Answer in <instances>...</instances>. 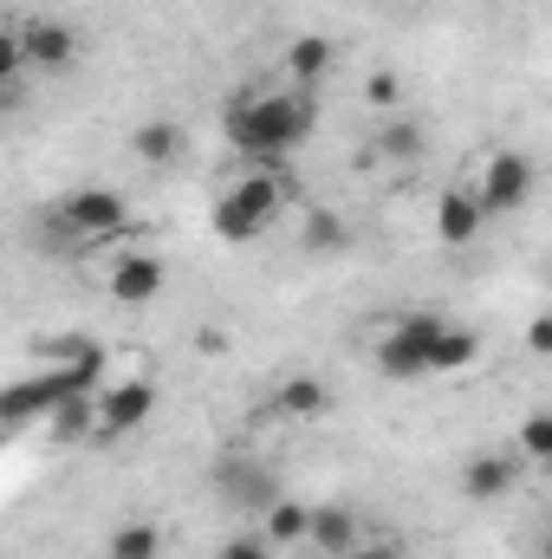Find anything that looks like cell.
Wrapping results in <instances>:
<instances>
[{"instance_id": "1", "label": "cell", "mask_w": 552, "mask_h": 559, "mask_svg": "<svg viewBox=\"0 0 552 559\" xmlns=\"http://www.w3.org/2000/svg\"><path fill=\"white\" fill-rule=\"evenodd\" d=\"M221 131L248 163L286 169V156L319 131V98L312 92H248L221 111Z\"/></svg>"}, {"instance_id": "2", "label": "cell", "mask_w": 552, "mask_h": 559, "mask_svg": "<svg viewBox=\"0 0 552 559\" xmlns=\"http://www.w3.org/2000/svg\"><path fill=\"white\" fill-rule=\"evenodd\" d=\"M286 209V169H248V176H235L221 195H215V209H208V228H215V241H228V248H241V241H254L261 228H274V215Z\"/></svg>"}, {"instance_id": "3", "label": "cell", "mask_w": 552, "mask_h": 559, "mask_svg": "<svg viewBox=\"0 0 552 559\" xmlns=\"http://www.w3.org/2000/svg\"><path fill=\"white\" fill-rule=\"evenodd\" d=\"M442 312H404L397 325H384L377 332V345H371V358H377V371L391 378V384H416V378H435V345H442Z\"/></svg>"}, {"instance_id": "4", "label": "cell", "mask_w": 552, "mask_h": 559, "mask_svg": "<svg viewBox=\"0 0 552 559\" xmlns=\"http://www.w3.org/2000/svg\"><path fill=\"white\" fill-rule=\"evenodd\" d=\"M52 235L59 241H72V248H105V241H118V235H131V209H124V195L118 189H72V195H59V209H52Z\"/></svg>"}, {"instance_id": "5", "label": "cell", "mask_w": 552, "mask_h": 559, "mask_svg": "<svg viewBox=\"0 0 552 559\" xmlns=\"http://www.w3.org/2000/svg\"><path fill=\"white\" fill-rule=\"evenodd\" d=\"M13 39H20V52H26V72L59 79V72L79 66V26H72V20H52V13H39V20H13Z\"/></svg>"}, {"instance_id": "6", "label": "cell", "mask_w": 552, "mask_h": 559, "mask_svg": "<svg viewBox=\"0 0 552 559\" xmlns=\"http://www.w3.org/2000/svg\"><path fill=\"white\" fill-rule=\"evenodd\" d=\"M475 195H481L488 215H514L533 195V156L527 150H488V163L475 176Z\"/></svg>"}, {"instance_id": "7", "label": "cell", "mask_w": 552, "mask_h": 559, "mask_svg": "<svg viewBox=\"0 0 552 559\" xmlns=\"http://www.w3.org/2000/svg\"><path fill=\"white\" fill-rule=\"evenodd\" d=\"M98 442H118V436H137L143 423L156 417V384L149 378H118L98 391Z\"/></svg>"}, {"instance_id": "8", "label": "cell", "mask_w": 552, "mask_h": 559, "mask_svg": "<svg viewBox=\"0 0 552 559\" xmlns=\"http://www.w3.org/2000/svg\"><path fill=\"white\" fill-rule=\"evenodd\" d=\"M163 286H169V267H163V254H149V248L118 254V261L105 267V293H111L118 306H156Z\"/></svg>"}, {"instance_id": "9", "label": "cell", "mask_w": 552, "mask_h": 559, "mask_svg": "<svg viewBox=\"0 0 552 559\" xmlns=\"http://www.w3.org/2000/svg\"><path fill=\"white\" fill-rule=\"evenodd\" d=\"M481 222H488V209H481L475 182H448V189L435 195V241H442V248H468V241L481 235Z\"/></svg>"}, {"instance_id": "10", "label": "cell", "mask_w": 552, "mask_h": 559, "mask_svg": "<svg viewBox=\"0 0 552 559\" xmlns=\"http://www.w3.org/2000/svg\"><path fill=\"white\" fill-rule=\"evenodd\" d=\"M520 455L514 449H481V455H468L461 462V495L468 501H501V495H514L520 488Z\"/></svg>"}, {"instance_id": "11", "label": "cell", "mask_w": 552, "mask_h": 559, "mask_svg": "<svg viewBox=\"0 0 552 559\" xmlns=\"http://www.w3.org/2000/svg\"><path fill=\"white\" fill-rule=\"evenodd\" d=\"M279 66H286V79H292V92H319V85L332 79V66H338V46H332L325 33H299Z\"/></svg>"}, {"instance_id": "12", "label": "cell", "mask_w": 552, "mask_h": 559, "mask_svg": "<svg viewBox=\"0 0 552 559\" xmlns=\"http://www.w3.org/2000/svg\"><path fill=\"white\" fill-rule=\"evenodd\" d=\"M215 481L228 488V501H241V508H274L279 501V481H274V468H261V462H248V455H235V462H221L215 468Z\"/></svg>"}, {"instance_id": "13", "label": "cell", "mask_w": 552, "mask_h": 559, "mask_svg": "<svg viewBox=\"0 0 552 559\" xmlns=\"http://www.w3.org/2000/svg\"><path fill=\"white\" fill-rule=\"evenodd\" d=\"M358 540H364V527H358V514H351L345 501H325V508H312V534H305V547H312V554L345 559Z\"/></svg>"}, {"instance_id": "14", "label": "cell", "mask_w": 552, "mask_h": 559, "mask_svg": "<svg viewBox=\"0 0 552 559\" xmlns=\"http://www.w3.org/2000/svg\"><path fill=\"white\" fill-rule=\"evenodd\" d=\"M182 150H189V138H182V124H176V118H143L137 131H131V156L149 163V169L182 163Z\"/></svg>"}, {"instance_id": "15", "label": "cell", "mask_w": 552, "mask_h": 559, "mask_svg": "<svg viewBox=\"0 0 552 559\" xmlns=\"http://www.w3.org/2000/svg\"><path fill=\"white\" fill-rule=\"evenodd\" d=\"M274 411L279 417H292V423H312V417L332 411V391H325L312 371H292V378H279L274 384Z\"/></svg>"}, {"instance_id": "16", "label": "cell", "mask_w": 552, "mask_h": 559, "mask_svg": "<svg viewBox=\"0 0 552 559\" xmlns=\"http://www.w3.org/2000/svg\"><path fill=\"white\" fill-rule=\"evenodd\" d=\"M261 534H267L274 547H305V534H312V508L279 495L274 508H261Z\"/></svg>"}, {"instance_id": "17", "label": "cell", "mask_w": 552, "mask_h": 559, "mask_svg": "<svg viewBox=\"0 0 552 559\" xmlns=\"http://www.w3.org/2000/svg\"><path fill=\"white\" fill-rule=\"evenodd\" d=\"M105 559H163V527L156 521H124L105 534Z\"/></svg>"}, {"instance_id": "18", "label": "cell", "mask_w": 552, "mask_h": 559, "mask_svg": "<svg viewBox=\"0 0 552 559\" xmlns=\"http://www.w3.org/2000/svg\"><path fill=\"white\" fill-rule=\"evenodd\" d=\"M98 397H72V404H59L52 417H46V436L52 442H85V436H98Z\"/></svg>"}, {"instance_id": "19", "label": "cell", "mask_w": 552, "mask_h": 559, "mask_svg": "<svg viewBox=\"0 0 552 559\" xmlns=\"http://www.w3.org/2000/svg\"><path fill=\"white\" fill-rule=\"evenodd\" d=\"M429 150V131L416 124V118H384L377 124V156H391V163H416Z\"/></svg>"}, {"instance_id": "20", "label": "cell", "mask_w": 552, "mask_h": 559, "mask_svg": "<svg viewBox=\"0 0 552 559\" xmlns=\"http://www.w3.org/2000/svg\"><path fill=\"white\" fill-rule=\"evenodd\" d=\"M475 358H481V332H468V325H442V345H435V378L468 371Z\"/></svg>"}, {"instance_id": "21", "label": "cell", "mask_w": 552, "mask_h": 559, "mask_svg": "<svg viewBox=\"0 0 552 559\" xmlns=\"http://www.w3.org/2000/svg\"><path fill=\"white\" fill-rule=\"evenodd\" d=\"M514 455L533 462V468H552V411L520 417V429H514Z\"/></svg>"}, {"instance_id": "22", "label": "cell", "mask_w": 552, "mask_h": 559, "mask_svg": "<svg viewBox=\"0 0 552 559\" xmlns=\"http://www.w3.org/2000/svg\"><path fill=\"white\" fill-rule=\"evenodd\" d=\"M305 248H319V254H325V248H345V222H338L332 209H312V215H305Z\"/></svg>"}, {"instance_id": "23", "label": "cell", "mask_w": 552, "mask_h": 559, "mask_svg": "<svg viewBox=\"0 0 552 559\" xmlns=\"http://www.w3.org/2000/svg\"><path fill=\"white\" fill-rule=\"evenodd\" d=\"M215 559H274V540L254 527V534H235V540H221V547H215Z\"/></svg>"}, {"instance_id": "24", "label": "cell", "mask_w": 552, "mask_h": 559, "mask_svg": "<svg viewBox=\"0 0 552 559\" xmlns=\"http://www.w3.org/2000/svg\"><path fill=\"white\" fill-rule=\"evenodd\" d=\"M397 92H404V85H397V72H384V66L364 79V98H371L377 111H391V105H397Z\"/></svg>"}, {"instance_id": "25", "label": "cell", "mask_w": 552, "mask_h": 559, "mask_svg": "<svg viewBox=\"0 0 552 559\" xmlns=\"http://www.w3.org/2000/svg\"><path fill=\"white\" fill-rule=\"evenodd\" d=\"M527 352L552 358V312H533V325H527Z\"/></svg>"}, {"instance_id": "26", "label": "cell", "mask_w": 552, "mask_h": 559, "mask_svg": "<svg viewBox=\"0 0 552 559\" xmlns=\"http://www.w3.org/2000/svg\"><path fill=\"white\" fill-rule=\"evenodd\" d=\"M345 559H404V554H397L391 540H358V547H351Z\"/></svg>"}, {"instance_id": "27", "label": "cell", "mask_w": 552, "mask_h": 559, "mask_svg": "<svg viewBox=\"0 0 552 559\" xmlns=\"http://www.w3.org/2000/svg\"><path fill=\"white\" fill-rule=\"evenodd\" d=\"M312 559H325V554H312Z\"/></svg>"}]
</instances>
